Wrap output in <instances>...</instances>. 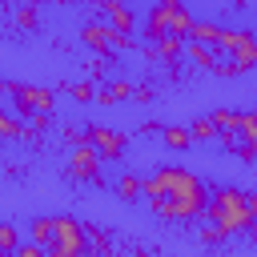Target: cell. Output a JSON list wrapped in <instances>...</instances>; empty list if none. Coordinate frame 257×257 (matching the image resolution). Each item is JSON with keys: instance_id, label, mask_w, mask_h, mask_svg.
I'll return each mask as SVG.
<instances>
[{"instance_id": "obj_1", "label": "cell", "mask_w": 257, "mask_h": 257, "mask_svg": "<svg viewBox=\"0 0 257 257\" xmlns=\"http://www.w3.org/2000/svg\"><path fill=\"white\" fill-rule=\"evenodd\" d=\"M141 197H149L153 213L165 217V221H193V217H201L205 205H209L205 181L193 177L189 169H177V165L157 169L153 177H145V181H141Z\"/></svg>"}, {"instance_id": "obj_2", "label": "cell", "mask_w": 257, "mask_h": 257, "mask_svg": "<svg viewBox=\"0 0 257 257\" xmlns=\"http://www.w3.org/2000/svg\"><path fill=\"white\" fill-rule=\"evenodd\" d=\"M205 213H209V221H213L225 237H229V233H241V229H253V217H249V209H245V193H241V189H229V185L209 189Z\"/></svg>"}, {"instance_id": "obj_3", "label": "cell", "mask_w": 257, "mask_h": 257, "mask_svg": "<svg viewBox=\"0 0 257 257\" xmlns=\"http://www.w3.org/2000/svg\"><path fill=\"white\" fill-rule=\"evenodd\" d=\"M44 253L48 257H88V233H84V225L76 217H68V213L52 217V241H48Z\"/></svg>"}, {"instance_id": "obj_4", "label": "cell", "mask_w": 257, "mask_h": 257, "mask_svg": "<svg viewBox=\"0 0 257 257\" xmlns=\"http://www.w3.org/2000/svg\"><path fill=\"white\" fill-rule=\"evenodd\" d=\"M8 92H12L16 112H24V116H32V112H52V104H56V92L44 88V84H8Z\"/></svg>"}, {"instance_id": "obj_5", "label": "cell", "mask_w": 257, "mask_h": 257, "mask_svg": "<svg viewBox=\"0 0 257 257\" xmlns=\"http://www.w3.org/2000/svg\"><path fill=\"white\" fill-rule=\"evenodd\" d=\"M84 145H88L100 161H120V157H124V137H120L116 128H104V124H88Z\"/></svg>"}, {"instance_id": "obj_6", "label": "cell", "mask_w": 257, "mask_h": 257, "mask_svg": "<svg viewBox=\"0 0 257 257\" xmlns=\"http://www.w3.org/2000/svg\"><path fill=\"white\" fill-rule=\"evenodd\" d=\"M80 40L88 44V48H96V52H108V48H128L133 40L128 36H116L104 20H92V24H84L80 28Z\"/></svg>"}, {"instance_id": "obj_7", "label": "cell", "mask_w": 257, "mask_h": 257, "mask_svg": "<svg viewBox=\"0 0 257 257\" xmlns=\"http://www.w3.org/2000/svg\"><path fill=\"white\" fill-rule=\"evenodd\" d=\"M68 177H72V181L100 185V157H96L88 145H76V149H72V161H68Z\"/></svg>"}, {"instance_id": "obj_8", "label": "cell", "mask_w": 257, "mask_h": 257, "mask_svg": "<svg viewBox=\"0 0 257 257\" xmlns=\"http://www.w3.org/2000/svg\"><path fill=\"white\" fill-rule=\"evenodd\" d=\"M100 12H104V24L116 32V36H128L137 28V16L120 4V0H100Z\"/></svg>"}, {"instance_id": "obj_9", "label": "cell", "mask_w": 257, "mask_h": 257, "mask_svg": "<svg viewBox=\"0 0 257 257\" xmlns=\"http://www.w3.org/2000/svg\"><path fill=\"white\" fill-rule=\"evenodd\" d=\"M237 141H241V157L257 165V112H241V124H237Z\"/></svg>"}, {"instance_id": "obj_10", "label": "cell", "mask_w": 257, "mask_h": 257, "mask_svg": "<svg viewBox=\"0 0 257 257\" xmlns=\"http://www.w3.org/2000/svg\"><path fill=\"white\" fill-rule=\"evenodd\" d=\"M165 8H169V36H177V40H189L193 12H189L185 4H177V0H165Z\"/></svg>"}, {"instance_id": "obj_11", "label": "cell", "mask_w": 257, "mask_h": 257, "mask_svg": "<svg viewBox=\"0 0 257 257\" xmlns=\"http://www.w3.org/2000/svg\"><path fill=\"white\" fill-rule=\"evenodd\" d=\"M229 60L237 64V72H245V68H253V64H257V36L241 28V40H237V48L229 52Z\"/></svg>"}, {"instance_id": "obj_12", "label": "cell", "mask_w": 257, "mask_h": 257, "mask_svg": "<svg viewBox=\"0 0 257 257\" xmlns=\"http://www.w3.org/2000/svg\"><path fill=\"white\" fill-rule=\"evenodd\" d=\"M181 52H185V40H177V36H161L153 48H145L149 60H165V64H177Z\"/></svg>"}, {"instance_id": "obj_13", "label": "cell", "mask_w": 257, "mask_h": 257, "mask_svg": "<svg viewBox=\"0 0 257 257\" xmlns=\"http://www.w3.org/2000/svg\"><path fill=\"white\" fill-rule=\"evenodd\" d=\"M145 36H149L153 44H157L161 36H169V8H165V0L149 8V20H145Z\"/></svg>"}, {"instance_id": "obj_14", "label": "cell", "mask_w": 257, "mask_h": 257, "mask_svg": "<svg viewBox=\"0 0 257 257\" xmlns=\"http://www.w3.org/2000/svg\"><path fill=\"white\" fill-rule=\"evenodd\" d=\"M221 24H213V20H193V28H189V40L193 44H209V48H217V40H221Z\"/></svg>"}, {"instance_id": "obj_15", "label": "cell", "mask_w": 257, "mask_h": 257, "mask_svg": "<svg viewBox=\"0 0 257 257\" xmlns=\"http://www.w3.org/2000/svg\"><path fill=\"white\" fill-rule=\"evenodd\" d=\"M185 56H189V64H197V68H213V72H217V48L185 40Z\"/></svg>"}, {"instance_id": "obj_16", "label": "cell", "mask_w": 257, "mask_h": 257, "mask_svg": "<svg viewBox=\"0 0 257 257\" xmlns=\"http://www.w3.org/2000/svg\"><path fill=\"white\" fill-rule=\"evenodd\" d=\"M213 128H217V137H237V124H241V112H229V108H217L213 116Z\"/></svg>"}, {"instance_id": "obj_17", "label": "cell", "mask_w": 257, "mask_h": 257, "mask_svg": "<svg viewBox=\"0 0 257 257\" xmlns=\"http://www.w3.org/2000/svg\"><path fill=\"white\" fill-rule=\"evenodd\" d=\"M124 96H133V84H128V80H112V84L96 88V100H100V104H116V100H124Z\"/></svg>"}, {"instance_id": "obj_18", "label": "cell", "mask_w": 257, "mask_h": 257, "mask_svg": "<svg viewBox=\"0 0 257 257\" xmlns=\"http://www.w3.org/2000/svg\"><path fill=\"white\" fill-rule=\"evenodd\" d=\"M161 141H165L169 149H177V153L193 145V137H189V128H177V124H169V128H161Z\"/></svg>"}, {"instance_id": "obj_19", "label": "cell", "mask_w": 257, "mask_h": 257, "mask_svg": "<svg viewBox=\"0 0 257 257\" xmlns=\"http://www.w3.org/2000/svg\"><path fill=\"white\" fill-rule=\"evenodd\" d=\"M44 128H52V112H32V116H28V124H24V133H20V137H28V141H32V137H40V133H44Z\"/></svg>"}, {"instance_id": "obj_20", "label": "cell", "mask_w": 257, "mask_h": 257, "mask_svg": "<svg viewBox=\"0 0 257 257\" xmlns=\"http://www.w3.org/2000/svg\"><path fill=\"white\" fill-rule=\"evenodd\" d=\"M48 241H52V217H36L32 221V245L48 249Z\"/></svg>"}, {"instance_id": "obj_21", "label": "cell", "mask_w": 257, "mask_h": 257, "mask_svg": "<svg viewBox=\"0 0 257 257\" xmlns=\"http://www.w3.org/2000/svg\"><path fill=\"white\" fill-rule=\"evenodd\" d=\"M116 197H120V201H137V197H141V177H133V173L120 177V181H116Z\"/></svg>"}, {"instance_id": "obj_22", "label": "cell", "mask_w": 257, "mask_h": 257, "mask_svg": "<svg viewBox=\"0 0 257 257\" xmlns=\"http://www.w3.org/2000/svg\"><path fill=\"white\" fill-rule=\"evenodd\" d=\"M16 245H20V237H16V225H8V221H0V253H16Z\"/></svg>"}, {"instance_id": "obj_23", "label": "cell", "mask_w": 257, "mask_h": 257, "mask_svg": "<svg viewBox=\"0 0 257 257\" xmlns=\"http://www.w3.org/2000/svg\"><path fill=\"white\" fill-rule=\"evenodd\" d=\"M189 137H193V141H213V137H217V128H213V120H209V116H201V120H193Z\"/></svg>"}, {"instance_id": "obj_24", "label": "cell", "mask_w": 257, "mask_h": 257, "mask_svg": "<svg viewBox=\"0 0 257 257\" xmlns=\"http://www.w3.org/2000/svg\"><path fill=\"white\" fill-rule=\"evenodd\" d=\"M84 233H88V241L96 245V253H100V257H108V253H112V241H108V237H104V233H100L96 225H88Z\"/></svg>"}, {"instance_id": "obj_25", "label": "cell", "mask_w": 257, "mask_h": 257, "mask_svg": "<svg viewBox=\"0 0 257 257\" xmlns=\"http://www.w3.org/2000/svg\"><path fill=\"white\" fill-rule=\"evenodd\" d=\"M20 133H24V124L12 120L8 112H0V141H12V137H20Z\"/></svg>"}, {"instance_id": "obj_26", "label": "cell", "mask_w": 257, "mask_h": 257, "mask_svg": "<svg viewBox=\"0 0 257 257\" xmlns=\"http://www.w3.org/2000/svg\"><path fill=\"white\" fill-rule=\"evenodd\" d=\"M68 96H72V100H96V84L80 80V84H72V88H68Z\"/></svg>"}, {"instance_id": "obj_27", "label": "cell", "mask_w": 257, "mask_h": 257, "mask_svg": "<svg viewBox=\"0 0 257 257\" xmlns=\"http://www.w3.org/2000/svg\"><path fill=\"white\" fill-rule=\"evenodd\" d=\"M16 24H20V28H36V8H32V4H24V8L16 12Z\"/></svg>"}, {"instance_id": "obj_28", "label": "cell", "mask_w": 257, "mask_h": 257, "mask_svg": "<svg viewBox=\"0 0 257 257\" xmlns=\"http://www.w3.org/2000/svg\"><path fill=\"white\" fill-rule=\"evenodd\" d=\"M12 257H48V253H44V249H40V245H32V241H20V245H16V253H12Z\"/></svg>"}, {"instance_id": "obj_29", "label": "cell", "mask_w": 257, "mask_h": 257, "mask_svg": "<svg viewBox=\"0 0 257 257\" xmlns=\"http://www.w3.org/2000/svg\"><path fill=\"white\" fill-rule=\"evenodd\" d=\"M221 237H225V233H221L217 225H205V229H201V241H205V245H213V241H221Z\"/></svg>"}, {"instance_id": "obj_30", "label": "cell", "mask_w": 257, "mask_h": 257, "mask_svg": "<svg viewBox=\"0 0 257 257\" xmlns=\"http://www.w3.org/2000/svg\"><path fill=\"white\" fill-rule=\"evenodd\" d=\"M245 209H249V217L257 221V193H245Z\"/></svg>"}, {"instance_id": "obj_31", "label": "cell", "mask_w": 257, "mask_h": 257, "mask_svg": "<svg viewBox=\"0 0 257 257\" xmlns=\"http://www.w3.org/2000/svg\"><path fill=\"white\" fill-rule=\"evenodd\" d=\"M133 96H137V100H153V88H149V84H141V88H133Z\"/></svg>"}, {"instance_id": "obj_32", "label": "cell", "mask_w": 257, "mask_h": 257, "mask_svg": "<svg viewBox=\"0 0 257 257\" xmlns=\"http://www.w3.org/2000/svg\"><path fill=\"white\" fill-rule=\"evenodd\" d=\"M4 92H8V80H0V96H4Z\"/></svg>"}, {"instance_id": "obj_33", "label": "cell", "mask_w": 257, "mask_h": 257, "mask_svg": "<svg viewBox=\"0 0 257 257\" xmlns=\"http://www.w3.org/2000/svg\"><path fill=\"white\" fill-rule=\"evenodd\" d=\"M0 257H8V253H0Z\"/></svg>"}]
</instances>
